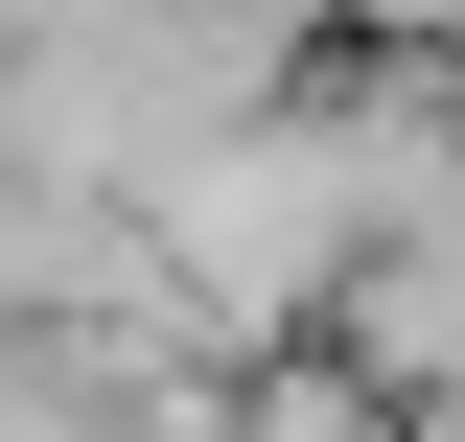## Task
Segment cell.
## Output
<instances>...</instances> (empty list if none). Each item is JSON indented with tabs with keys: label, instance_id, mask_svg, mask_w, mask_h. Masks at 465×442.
<instances>
[{
	"label": "cell",
	"instance_id": "obj_1",
	"mask_svg": "<svg viewBox=\"0 0 465 442\" xmlns=\"http://www.w3.org/2000/svg\"><path fill=\"white\" fill-rule=\"evenodd\" d=\"M302 256H326V164L302 140H186L163 164V303L186 326H256Z\"/></svg>",
	"mask_w": 465,
	"mask_h": 442
}]
</instances>
